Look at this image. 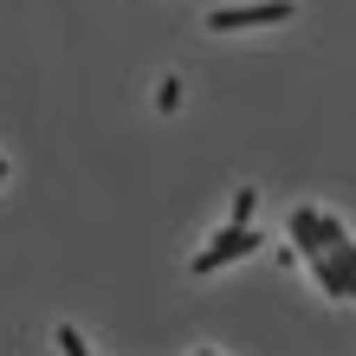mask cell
<instances>
[{
	"mask_svg": "<svg viewBox=\"0 0 356 356\" xmlns=\"http://www.w3.org/2000/svg\"><path fill=\"white\" fill-rule=\"evenodd\" d=\"M291 19V0H253V7H214L207 33H246V26H279Z\"/></svg>",
	"mask_w": 356,
	"mask_h": 356,
	"instance_id": "cell-1",
	"label": "cell"
},
{
	"mask_svg": "<svg viewBox=\"0 0 356 356\" xmlns=\"http://www.w3.org/2000/svg\"><path fill=\"white\" fill-rule=\"evenodd\" d=\"M246 253H259V234H253V227H220V234L207 240V246H201V253L188 259V266H195L201 279H207V272H220L227 259H246Z\"/></svg>",
	"mask_w": 356,
	"mask_h": 356,
	"instance_id": "cell-2",
	"label": "cell"
},
{
	"mask_svg": "<svg viewBox=\"0 0 356 356\" xmlns=\"http://www.w3.org/2000/svg\"><path fill=\"white\" fill-rule=\"evenodd\" d=\"M291 240H298V259L330 253V246H324V214H318V207H291Z\"/></svg>",
	"mask_w": 356,
	"mask_h": 356,
	"instance_id": "cell-3",
	"label": "cell"
},
{
	"mask_svg": "<svg viewBox=\"0 0 356 356\" xmlns=\"http://www.w3.org/2000/svg\"><path fill=\"white\" fill-rule=\"evenodd\" d=\"M253 207H259V195L240 188V195H234V220H227V227H253Z\"/></svg>",
	"mask_w": 356,
	"mask_h": 356,
	"instance_id": "cell-4",
	"label": "cell"
},
{
	"mask_svg": "<svg viewBox=\"0 0 356 356\" xmlns=\"http://www.w3.org/2000/svg\"><path fill=\"white\" fill-rule=\"evenodd\" d=\"M330 259H337V272H343L350 291H356V246H350V240H343V246H330Z\"/></svg>",
	"mask_w": 356,
	"mask_h": 356,
	"instance_id": "cell-5",
	"label": "cell"
},
{
	"mask_svg": "<svg viewBox=\"0 0 356 356\" xmlns=\"http://www.w3.org/2000/svg\"><path fill=\"white\" fill-rule=\"evenodd\" d=\"M52 337H58V350H65V356H91V350H85V337H78V330H72V324H58V330H52Z\"/></svg>",
	"mask_w": 356,
	"mask_h": 356,
	"instance_id": "cell-6",
	"label": "cell"
},
{
	"mask_svg": "<svg viewBox=\"0 0 356 356\" xmlns=\"http://www.w3.org/2000/svg\"><path fill=\"white\" fill-rule=\"evenodd\" d=\"M343 240H350V227L337 214H324V246H343Z\"/></svg>",
	"mask_w": 356,
	"mask_h": 356,
	"instance_id": "cell-7",
	"label": "cell"
},
{
	"mask_svg": "<svg viewBox=\"0 0 356 356\" xmlns=\"http://www.w3.org/2000/svg\"><path fill=\"white\" fill-rule=\"evenodd\" d=\"M0 175H7V162H0Z\"/></svg>",
	"mask_w": 356,
	"mask_h": 356,
	"instance_id": "cell-8",
	"label": "cell"
},
{
	"mask_svg": "<svg viewBox=\"0 0 356 356\" xmlns=\"http://www.w3.org/2000/svg\"><path fill=\"white\" fill-rule=\"evenodd\" d=\"M201 356H214V350H201Z\"/></svg>",
	"mask_w": 356,
	"mask_h": 356,
	"instance_id": "cell-9",
	"label": "cell"
}]
</instances>
